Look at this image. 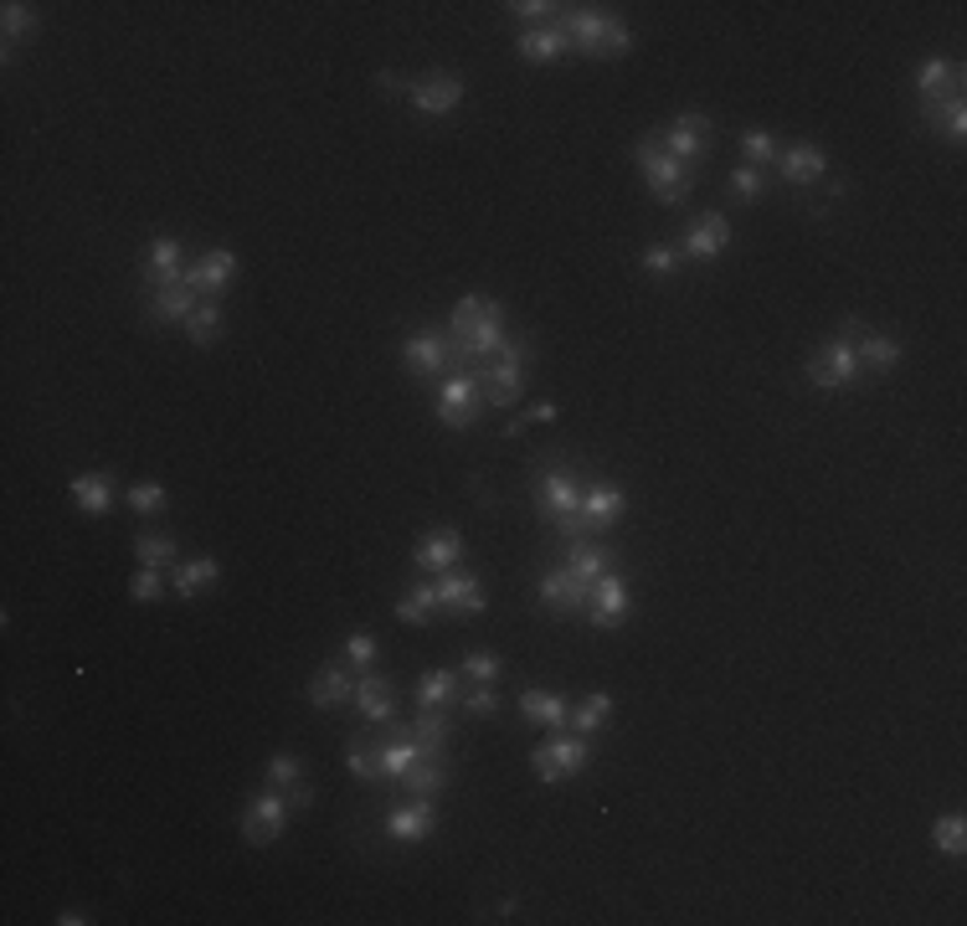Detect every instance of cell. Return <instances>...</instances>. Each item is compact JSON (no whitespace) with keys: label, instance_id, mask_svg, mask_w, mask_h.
<instances>
[{"label":"cell","instance_id":"f907efd6","mask_svg":"<svg viewBox=\"0 0 967 926\" xmlns=\"http://www.w3.org/2000/svg\"><path fill=\"white\" fill-rule=\"evenodd\" d=\"M463 674H473V680H499V654H489V649H473L469 659H463Z\"/></svg>","mask_w":967,"mask_h":926},{"label":"cell","instance_id":"ba28073f","mask_svg":"<svg viewBox=\"0 0 967 926\" xmlns=\"http://www.w3.org/2000/svg\"><path fill=\"white\" fill-rule=\"evenodd\" d=\"M283 823H289V798H283L279 788L242 808V834H247V845H273L283 834Z\"/></svg>","mask_w":967,"mask_h":926},{"label":"cell","instance_id":"60d3db41","mask_svg":"<svg viewBox=\"0 0 967 926\" xmlns=\"http://www.w3.org/2000/svg\"><path fill=\"white\" fill-rule=\"evenodd\" d=\"M186 335L196 340V345H212L216 335H222V309L206 299V304H196V314L186 320Z\"/></svg>","mask_w":967,"mask_h":926},{"label":"cell","instance_id":"ab89813d","mask_svg":"<svg viewBox=\"0 0 967 926\" xmlns=\"http://www.w3.org/2000/svg\"><path fill=\"white\" fill-rule=\"evenodd\" d=\"M931 845H937L941 855H963V849H967V823H963V813H941V819L931 823Z\"/></svg>","mask_w":967,"mask_h":926},{"label":"cell","instance_id":"5b68a950","mask_svg":"<svg viewBox=\"0 0 967 926\" xmlns=\"http://www.w3.org/2000/svg\"><path fill=\"white\" fill-rule=\"evenodd\" d=\"M587 762H592V747L577 737V731H572V737L561 731V737H551L546 747H536V752H530V767H536V778H546V782L577 778Z\"/></svg>","mask_w":967,"mask_h":926},{"label":"cell","instance_id":"74e56055","mask_svg":"<svg viewBox=\"0 0 967 926\" xmlns=\"http://www.w3.org/2000/svg\"><path fill=\"white\" fill-rule=\"evenodd\" d=\"M0 27H6V47H16V41H27V37H37V11L31 6H21V0H6L0 6Z\"/></svg>","mask_w":967,"mask_h":926},{"label":"cell","instance_id":"30bf717a","mask_svg":"<svg viewBox=\"0 0 967 926\" xmlns=\"http://www.w3.org/2000/svg\"><path fill=\"white\" fill-rule=\"evenodd\" d=\"M623 613H628V582L618 572L592 582V597H587V623L592 628H618Z\"/></svg>","mask_w":967,"mask_h":926},{"label":"cell","instance_id":"9a60e30c","mask_svg":"<svg viewBox=\"0 0 967 926\" xmlns=\"http://www.w3.org/2000/svg\"><path fill=\"white\" fill-rule=\"evenodd\" d=\"M458 556H463V536H458L453 525H443V530H428V536L417 540L412 562L422 566V572H438L443 577L448 566H458Z\"/></svg>","mask_w":967,"mask_h":926},{"label":"cell","instance_id":"2e32d148","mask_svg":"<svg viewBox=\"0 0 967 926\" xmlns=\"http://www.w3.org/2000/svg\"><path fill=\"white\" fill-rule=\"evenodd\" d=\"M587 597H592V587L572 577L566 566H551V572L540 577V603L551 607V613H582V607H587Z\"/></svg>","mask_w":967,"mask_h":926},{"label":"cell","instance_id":"d6a6232c","mask_svg":"<svg viewBox=\"0 0 967 926\" xmlns=\"http://www.w3.org/2000/svg\"><path fill=\"white\" fill-rule=\"evenodd\" d=\"M402 782H407V792H422V798H432V792H438V788L448 782V762H443V752H438V757L422 752L412 767H407V778H402Z\"/></svg>","mask_w":967,"mask_h":926},{"label":"cell","instance_id":"83f0119b","mask_svg":"<svg viewBox=\"0 0 967 926\" xmlns=\"http://www.w3.org/2000/svg\"><path fill=\"white\" fill-rule=\"evenodd\" d=\"M145 273L160 289H170V283H186V273H180V242L175 237H155L145 247Z\"/></svg>","mask_w":967,"mask_h":926},{"label":"cell","instance_id":"d6986e66","mask_svg":"<svg viewBox=\"0 0 967 926\" xmlns=\"http://www.w3.org/2000/svg\"><path fill=\"white\" fill-rule=\"evenodd\" d=\"M350 705H355L365 721L387 725L391 711H397V690H391V680H381V674H361V680H355V695H350Z\"/></svg>","mask_w":967,"mask_h":926},{"label":"cell","instance_id":"4316f807","mask_svg":"<svg viewBox=\"0 0 967 926\" xmlns=\"http://www.w3.org/2000/svg\"><path fill=\"white\" fill-rule=\"evenodd\" d=\"M540 510L551 515V520L582 510V484L572 479V474H546V479H540Z\"/></svg>","mask_w":967,"mask_h":926},{"label":"cell","instance_id":"db71d44e","mask_svg":"<svg viewBox=\"0 0 967 926\" xmlns=\"http://www.w3.org/2000/svg\"><path fill=\"white\" fill-rule=\"evenodd\" d=\"M505 11H515L520 21H540V16L561 11V6H546V0H515V6H505Z\"/></svg>","mask_w":967,"mask_h":926},{"label":"cell","instance_id":"8d00e7d4","mask_svg":"<svg viewBox=\"0 0 967 926\" xmlns=\"http://www.w3.org/2000/svg\"><path fill=\"white\" fill-rule=\"evenodd\" d=\"M453 695H458V674L453 670H432L428 680L417 685V705H422V711H443Z\"/></svg>","mask_w":967,"mask_h":926},{"label":"cell","instance_id":"7bdbcfd3","mask_svg":"<svg viewBox=\"0 0 967 926\" xmlns=\"http://www.w3.org/2000/svg\"><path fill=\"white\" fill-rule=\"evenodd\" d=\"M135 556H139V566H170V562H175V540H170V536H155V530H145V536L135 540Z\"/></svg>","mask_w":967,"mask_h":926},{"label":"cell","instance_id":"11a10c76","mask_svg":"<svg viewBox=\"0 0 967 926\" xmlns=\"http://www.w3.org/2000/svg\"><path fill=\"white\" fill-rule=\"evenodd\" d=\"M283 798H289V808H310V803H314V792H310V782H294V788L283 792Z\"/></svg>","mask_w":967,"mask_h":926},{"label":"cell","instance_id":"7dc6e473","mask_svg":"<svg viewBox=\"0 0 967 926\" xmlns=\"http://www.w3.org/2000/svg\"><path fill=\"white\" fill-rule=\"evenodd\" d=\"M129 510L135 515H160L165 510V484H155V479L135 484V489H129Z\"/></svg>","mask_w":967,"mask_h":926},{"label":"cell","instance_id":"8992f818","mask_svg":"<svg viewBox=\"0 0 967 926\" xmlns=\"http://www.w3.org/2000/svg\"><path fill=\"white\" fill-rule=\"evenodd\" d=\"M854 377H860V355H854L849 340H829V345L808 361V381H813L819 391H839V387H849Z\"/></svg>","mask_w":967,"mask_h":926},{"label":"cell","instance_id":"f35d334b","mask_svg":"<svg viewBox=\"0 0 967 926\" xmlns=\"http://www.w3.org/2000/svg\"><path fill=\"white\" fill-rule=\"evenodd\" d=\"M345 767L355 772V778L377 782V778H381V747H377V741H361V737H355V741L345 747Z\"/></svg>","mask_w":967,"mask_h":926},{"label":"cell","instance_id":"4dcf8cb0","mask_svg":"<svg viewBox=\"0 0 967 926\" xmlns=\"http://www.w3.org/2000/svg\"><path fill=\"white\" fill-rule=\"evenodd\" d=\"M921 119L947 139H963L967 135V104L963 98H937V104H921Z\"/></svg>","mask_w":967,"mask_h":926},{"label":"cell","instance_id":"277c9868","mask_svg":"<svg viewBox=\"0 0 967 926\" xmlns=\"http://www.w3.org/2000/svg\"><path fill=\"white\" fill-rule=\"evenodd\" d=\"M484 402L489 407H515L525 391V345H515V340H505L499 345V355L489 365H484Z\"/></svg>","mask_w":967,"mask_h":926},{"label":"cell","instance_id":"4fadbf2b","mask_svg":"<svg viewBox=\"0 0 967 926\" xmlns=\"http://www.w3.org/2000/svg\"><path fill=\"white\" fill-rule=\"evenodd\" d=\"M725 247H731V222H725L721 212L700 216L695 227L685 232V242H680V253L695 257V263H711V257H721Z\"/></svg>","mask_w":967,"mask_h":926},{"label":"cell","instance_id":"9c48e42d","mask_svg":"<svg viewBox=\"0 0 967 926\" xmlns=\"http://www.w3.org/2000/svg\"><path fill=\"white\" fill-rule=\"evenodd\" d=\"M402 361L412 377H448V361H453V345H448L443 330H417L407 335Z\"/></svg>","mask_w":967,"mask_h":926},{"label":"cell","instance_id":"b9f144b4","mask_svg":"<svg viewBox=\"0 0 967 926\" xmlns=\"http://www.w3.org/2000/svg\"><path fill=\"white\" fill-rule=\"evenodd\" d=\"M741 155H746V165H756V170H762V165L778 160L782 149H778V139L766 135V129H746V135H741Z\"/></svg>","mask_w":967,"mask_h":926},{"label":"cell","instance_id":"3957f363","mask_svg":"<svg viewBox=\"0 0 967 926\" xmlns=\"http://www.w3.org/2000/svg\"><path fill=\"white\" fill-rule=\"evenodd\" d=\"M484 371L473 365V371H448L443 387H438V402H432V412H438V422L443 428H469L473 412H479L484 402Z\"/></svg>","mask_w":967,"mask_h":926},{"label":"cell","instance_id":"44dd1931","mask_svg":"<svg viewBox=\"0 0 967 926\" xmlns=\"http://www.w3.org/2000/svg\"><path fill=\"white\" fill-rule=\"evenodd\" d=\"M782 165V181L788 186H813V181H823V170H829V155H823L819 145H793L778 155Z\"/></svg>","mask_w":967,"mask_h":926},{"label":"cell","instance_id":"484cf974","mask_svg":"<svg viewBox=\"0 0 967 926\" xmlns=\"http://www.w3.org/2000/svg\"><path fill=\"white\" fill-rule=\"evenodd\" d=\"M196 314V289L191 283H170V289H155L149 294V320L170 324V320H191Z\"/></svg>","mask_w":967,"mask_h":926},{"label":"cell","instance_id":"ee69618b","mask_svg":"<svg viewBox=\"0 0 967 926\" xmlns=\"http://www.w3.org/2000/svg\"><path fill=\"white\" fill-rule=\"evenodd\" d=\"M479 309H484V299L479 294H463L458 299V309H453V320H448V340H469V330H473V320H479Z\"/></svg>","mask_w":967,"mask_h":926},{"label":"cell","instance_id":"1f68e13d","mask_svg":"<svg viewBox=\"0 0 967 926\" xmlns=\"http://www.w3.org/2000/svg\"><path fill=\"white\" fill-rule=\"evenodd\" d=\"M216 577H222V566L212 562V556H196V562H186L180 572H175V597H202V592L216 587Z\"/></svg>","mask_w":967,"mask_h":926},{"label":"cell","instance_id":"d4e9b609","mask_svg":"<svg viewBox=\"0 0 967 926\" xmlns=\"http://www.w3.org/2000/svg\"><path fill=\"white\" fill-rule=\"evenodd\" d=\"M613 562H618V550H613V546H597V540H577V546H572V562H566V572L592 587L597 577H607V572H613Z\"/></svg>","mask_w":967,"mask_h":926},{"label":"cell","instance_id":"816d5d0a","mask_svg":"<svg viewBox=\"0 0 967 926\" xmlns=\"http://www.w3.org/2000/svg\"><path fill=\"white\" fill-rule=\"evenodd\" d=\"M644 269L648 273H674L680 269V253H674V247H644Z\"/></svg>","mask_w":967,"mask_h":926},{"label":"cell","instance_id":"cb8c5ba5","mask_svg":"<svg viewBox=\"0 0 967 926\" xmlns=\"http://www.w3.org/2000/svg\"><path fill=\"white\" fill-rule=\"evenodd\" d=\"M68 495H72V505H78L82 515H108L114 510V479L108 474H78V479L68 484Z\"/></svg>","mask_w":967,"mask_h":926},{"label":"cell","instance_id":"ac0fdd59","mask_svg":"<svg viewBox=\"0 0 967 926\" xmlns=\"http://www.w3.org/2000/svg\"><path fill=\"white\" fill-rule=\"evenodd\" d=\"M623 510H628V495H623L618 484H592V489H582V515H587V525L603 536L607 525H618Z\"/></svg>","mask_w":967,"mask_h":926},{"label":"cell","instance_id":"d590c367","mask_svg":"<svg viewBox=\"0 0 967 926\" xmlns=\"http://www.w3.org/2000/svg\"><path fill=\"white\" fill-rule=\"evenodd\" d=\"M613 721V695H587L582 705H572V715H566V725L577 731V737H587V731H597V725Z\"/></svg>","mask_w":967,"mask_h":926},{"label":"cell","instance_id":"5bb4252c","mask_svg":"<svg viewBox=\"0 0 967 926\" xmlns=\"http://www.w3.org/2000/svg\"><path fill=\"white\" fill-rule=\"evenodd\" d=\"M705 135H711V119H705V114H680V119L664 129V149H670L680 165H690L705 155Z\"/></svg>","mask_w":967,"mask_h":926},{"label":"cell","instance_id":"ffe728a7","mask_svg":"<svg viewBox=\"0 0 967 926\" xmlns=\"http://www.w3.org/2000/svg\"><path fill=\"white\" fill-rule=\"evenodd\" d=\"M350 695H355V680H350L345 659H330V664H320V674H314V685H310L314 705H320V711H330V705H345Z\"/></svg>","mask_w":967,"mask_h":926},{"label":"cell","instance_id":"f1b7e54d","mask_svg":"<svg viewBox=\"0 0 967 926\" xmlns=\"http://www.w3.org/2000/svg\"><path fill=\"white\" fill-rule=\"evenodd\" d=\"M422 757V747H417L412 737H407V725H391V737L381 741V778H407V767Z\"/></svg>","mask_w":967,"mask_h":926},{"label":"cell","instance_id":"bcb514c9","mask_svg":"<svg viewBox=\"0 0 967 926\" xmlns=\"http://www.w3.org/2000/svg\"><path fill=\"white\" fill-rule=\"evenodd\" d=\"M294 782H304V767H299V757H294V752H279V757L268 762V788L289 792Z\"/></svg>","mask_w":967,"mask_h":926},{"label":"cell","instance_id":"9f6ffc18","mask_svg":"<svg viewBox=\"0 0 967 926\" xmlns=\"http://www.w3.org/2000/svg\"><path fill=\"white\" fill-rule=\"evenodd\" d=\"M556 417V407L551 402H540V407H530V422H551Z\"/></svg>","mask_w":967,"mask_h":926},{"label":"cell","instance_id":"f546056e","mask_svg":"<svg viewBox=\"0 0 967 926\" xmlns=\"http://www.w3.org/2000/svg\"><path fill=\"white\" fill-rule=\"evenodd\" d=\"M520 715L536 725H551V731H566V715H572V705H566L561 695H551V690H525L520 695Z\"/></svg>","mask_w":967,"mask_h":926},{"label":"cell","instance_id":"f5cc1de1","mask_svg":"<svg viewBox=\"0 0 967 926\" xmlns=\"http://www.w3.org/2000/svg\"><path fill=\"white\" fill-rule=\"evenodd\" d=\"M463 711H469V715H495V711H499V695L484 685V690H473V695L463 700Z\"/></svg>","mask_w":967,"mask_h":926},{"label":"cell","instance_id":"c3c4849f","mask_svg":"<svg viewBox=\"0 0 967 926\" xmlns=\"http://www.w3.org/2000/svg\"><path fill=\"white\" fill-rule=\"evenodd\" d=\"M345 664L350 670H371V664H377V639H371V633L345 639Z\"/></svg>","mask_w":967,"mask_h":926},{"label":"cell","instance_id":"8fae6325","mask_svg":"<svg viewBox=\"0 0 967 926\" xmlns=\"http://www.w3.org/2000/svg\"><path fill=\"white\" fill-rule=\"evenodd\" d=\"M438 607H448L458 617H473L489 607V592H484V582L473 572H443L438 577Z\"/></svg>","mask_w":967,"mask_h":926},{"label":"cell","instance_id":"7a4b0ae2","mask_svg":"<svg viewBox=\"0 0 967 926\" xmlns=\"http://www.w3.org/2000/svg\"><path fill=\"white\" fill-rule=\"evenodd\" d=\"M638 155V170H644L648 191H654L664 206H685L690 202V165H680L664 145H654V139H644V145L633 149Z\"/></svg>","mask_w":967,"mask_h":926},{"label":"cell","instance_id":"681fc988","mask_svg":"<svg viewBox=\"0 0 967 926\" xmlns=\"http://www.w3.org/2000/svg\"><path fill=\"white\" fill-rule=\"evenodd\" d=\"M731 191H736L741 202H756V196H762V170H756V165H736V170H731Z\"/></svg>","mask_w":967,"mask_h":926},{"label":"cell","instance_id":"e575fe53","mask_svg":"<svg viewBox=\"0 0 967 926\" xmlns=\"http://www.w3.org/2000/svg\"><path fill=\"white\" fill-rule=\"evenodd\" d=\"M432 613H438V582H417L402 603H397V617H402V623H412V628H422Z\"/></svg>","mask_w":967,"mask_h":926},{"label":"cell","instance_id":"836d02e7","mask_svg":"<svg viewBox=\"0 0 967 926\" xmlns=\"http://www.w3.org/2000/svg\"><path fill=\"white\" fill-rule=\"evenodd\" d=\"M407 737H412L417 747H422V752L438 757V752L448 747V737H453V725H448V715H443V711H422L412 725H407Z\"/></svg>","mask_w":967,"mask_h":926},{"label":"cell","instance_id":"e0dca14e","mask_svg":"<svg viewBox=\"0 0 967 926\" xmlns=\"http://www.w3.org/2000/svg\"><path fill=\"white\" fill-rule=\"evenodd\" d=\"M232 273H237V253H232V247H212V253H206L202 263L186 273V283H191V289H196L202 299H216V294H222V289L232 283Z\"/></svg>","mask_w":967,"mask_h":926},{"label":"cell","instance_id":"7c38bea8","mask_svg":"<svg viewBox=\"0 0 967 926\" xmlns=\"http://www.w3.org/2000/svg\"><path fill=\"white\" fill-rule=\"evenodd\" d=\"M432 823H438V808H432V798H417V803H397L387 813V834L397 839V845H422L432 834Z\"/></svg>","mask_w":967,"mask_h":926},{"label":"cell","instance_id":"6da1fadb","mask_svg":"<svg viewBox=\"0 0 967 926\" xmlns=\"http://www.w3.org/2000/svg\"><path fill=\"white\" fill-rule=\"evenodd\" d=\"M561 31H566V47L582 57H623L633 41L623 16H603V11H587V6H582V11H566Z\"/></svg>","mask_w":967,"mask_h":926},{"label":"cell","instance_id":"603a6c76","mask_svg":"<svg viewBox=\"0 0 967 926\" xmlns=\"http://www.w3.org/2000/svg\"><path fill=\"white\" fill-rule=\"evenodd\" d=\"M515 52H520V62H536V68H546V62L566 57L572 47H566V31L561 27H536V31H525V37L515 41Z\"/></svg>","mask_w":967,"mask_h":926},{"label":"cell","instance_id":"f6af8a7d","mask_svg":"<svg viewBox=\"0 0 967 926\" xmlns=\"http://www.w3.org/2000/svg\"><path fill=\"white\" fill-rule=\"evenodd\" d=\"M129 597H135V603H160V597H165L160 566H139L135 582H129Z\"/></svg>","mask_w":967,"mask_h":926},{"label":"cell","instance_id":"7402d4cb","mask_svg":"<svg viewBox=\"0 0 967 926\" xmlns=\"http://www.w3.org/2000/svg\"><path fill=\"white\" fill-rule=\"evenodd\" d=\"M854 355H860V371H875V377H886V371H896L900 365V340L896 335H880V330H865L860 345H854Z\"/></svg>","mask_w":967,"mask_h":926},{"label":"cell","instance_id":"52a82bcc","mask_svg":"<svg viewBox=\"0 0 967 926\" xmlns=\"http://www.w3.org/2000/svg\"><path fill=\"white\" fill-rule=\"evenodd\" d=\"M407 104H412L417 114H428V119H443V114H453V108L463 104V82H458L453 72H428V78H417L412 88H407Z\"/></svg>","mask_w":967,"mask_h":926}]
</instances>
